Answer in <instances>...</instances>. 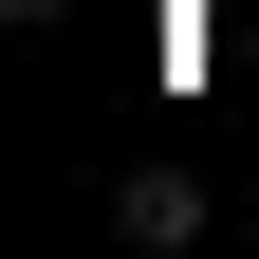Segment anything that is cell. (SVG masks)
Masks as SVG:
<instances>
[{
    "label": "cell",
    "instance_id": "cell-2",
    "mask_svg": "<svg viewBox=\"0 0 259 259\" xmlns=\"http://www.w3.org/2000/svg\"><path fill=\"white\" fill-rule=\"evenodd\" d=\"M0 19H19V37H56V19H74V0H0Z\"/></svg>",
    "mask_w": 259,
    "mask_h": 259
},
{
    "label": "cell",
    "instance_id": "cell-1",
    "mask_svg": "<svg viewBox=\"0 0 259 259\" xmlns=\"http://www.w3.org/2000/svg\"><path fill=\"white\" fill-rule=\"evenodd\" d=\"M111 222H130V241H204V185H185V167H111Z\"/></svg>",
    "mask_w": 259,
    "mask_h": 259
}]
</instances>
